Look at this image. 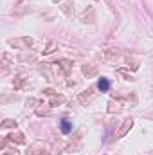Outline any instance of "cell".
I'll return each instance as SVG.
<instances>
[{
    "mask_svg": "<svg viewBox=\"0 0 153 155\" xmlns=\"http://www.w3.org/2000/svg\"><path fill=\"white\" fill-rule=\"evenodd\" d=\"M7 45L9 47H16V49H29L33 45V38L31 36H20V38H11L7 40Z\"/></svg>",
    "mask_w": 153,
    "mask_h": 155,
    "instance_id": "obj_1",
    "label": "cell"
},
{
    "mask_svg": "<svg viewBox=\"0 0 153 155\" xmlns=\"http://www.w3.org/2000/svg\"><path fill=\"white\" fill-rule=\"evenodd\" d=\"M132 126H133V119L132 117H128V119H124V123L121 124V128L117 130V134H115V137L117 139H121V137H124L130 130H132Z\"/></svg>",
    "mask_w": 153,
    "mask_h": 155,
    "instance_id": "obj_2",
    "label": "cell"
},
{
    "mask_svg": "<svg viewBox=\"0 0 153 155\" xmlns=\"http://www.w3.org/2000/svg\"><path fill=\"white\" fill-rule=\"evenodd\" d=\"M81 71H83V74H85L86 78H96L99 69H97L96 63H85V65L81 67Z\"/></svg>",
    "mask_w": 153,
    "mask_h": 155,
    "instance_id": "obj_3",
    "label": "cell"
},
{
    "mask_svg": "<svg viewBox=\"0 0 153 155\" xmlns=\"http://www.w3.org/2000/svg\"><path fill=\"white\" fill-rule=\"evenodd\" d=\"M7 139L11 141V143H15V144H25V135L22 134V132H13V134H9L7 135Z\"/></svg>",
    "mask_w": 153,
    "mask_h": 155,
    "instance_id": "obj_4",
    "label": "cell"
},
{
    "mask_svg": "<svg viewBox=\"0 0 153 155\" xmlns=\"http://www.w3.org/2000/svg\"><path fill=\"white\" fill-rule=\"evenodd\" d=\"M60 9H61L69 18H72V16H74V2H61Z\"/></svg>",
    "mask_w": 153,
    "mask_h": 155,
    "instance_id": "obj_5",
    "label": "cell"
},
{
    "mask_svg": "<svg viewBox=\"0 0 153 155\" xmlns=\"http://www.w3.org/2000/svg\"><path fill=\"white\" fill-rule=\"evenodd\" d=\"M81 20H83L85 24H92V22L96 20V13H94V7H88V9H86V11L83 13Z\"/></svg>",
    "mask_w": 153,
    "mask_h": 155,
    "instance_id": "obj_6",
    "label": "cell"
},
{
    "mask_svg": "<svg viewBox=\"0 0 153 155\" xmlns=\"http://www.w3.org/2000/svg\"><path fill=\"white\" fill-rule=\"evenodd\" d=\"M119 58H121V54H119L117 49H108V51H106V60H108L110 63H115Z\"/></svg>",
    "mask_w": 153,
    "mask_h": 155,
    "instance_id": "obj_7",
    "label": "cell"
},
{
    "mask_svg": "<svg viewBox=\"0 0 153 155\" xmlns=\"http://www.w3.org/2000/svg\"><path fill=\"white\" fill-rule=\"evenodd\" d=\"M56 63H58V61H56ZM58 67L63 71V74H69L70 69H72V61H69V60H61V61L58 63Z\"/></svg>",
    "mask_w": 153,
    "mask_h": 155,
    "instance_id": "obj_8",
    "label": "cell"
},
{
    "mask_svg": "<svg viewBox=\"0 0 153 155\" xmlns=\"http://www.w3.org/2000/svg\"><path fill=\"white\" fill-rule=\"evenodd\" d=\"M65 103V97L63 96H58V94H54V96H50V107H58V105H63Z\"/></svg>",
    "mask_w": 153,
    "mask_h": 155,
    "instance_id": "obj_9",
    "label": "cell"
},
{
    "mask_svg": "<svg viewBox=\"0 0 153 155\" xmlns=\"http://www.w3.org/2000/svg\"><path fill=\"white\" fill-rule=\"evenodd\" d=\"M97 88H99L101 92H108V88H110V81H108L106 78H101L99 83H97Z\"/></svg>",
    "mask_w": 153,
    "mask_h": 155,
    "instance_id": "obj_10",
    "label": "cell"
},
{
    "mask_svg": "<svg viewBox=\"0 0 153 155\" xmlns=\"http://www.w3.org/2000/svg\"><path fill=\"white\" fill-rule=\"evenodd\" d=\"M56 49H58V43H56V41H49V43H47V47L43 49V56H47V54H52Z\"/></svg>",
    "mask_w": 153,
    "mask_h": 155,
    "instance_id": "obj_11",
    "label": "cell"
},
{
    "mask_svg": "<svg viewBox=\"0 0 153 155\" xmlns=\"http://www.w3.org/2000/svg\"><path fill=\"white\" fill-rule=\"evenodd\" d=\"M27 85V78H24V76H20V78H15V88L16 90H20V88H24Z\"/></svg>",
    "mask_w": 153,
    "mask_h": 155,
    "instance_id": "obj_12",
    "label": "cell"
},
{
    "mask_svg": "<svg viewBox=\"0 0 153 155\" xmlns=\"http://www.w3.org/2000/svg\"><path fill=\"white\" fill-rule=\"evenodd\" d=\"M119 110H121V105H119L117 101H114V99H112V101L108 103V114H117Z\"/></svg>",
    "mask_w": 153,
    "mask_h": 155,
    "instance_id": "obj_13",
    "label": "cell"
},
{
    "mask_svg": "<svg viewBox=\"0 0 153 155\" xmlns=\"http://www.w3.org/2000/svg\"><path fill=\"white\" fill-rule=\"evenodd\" d=\"M27 155H49V152H47V150H45V148H36V146H34V148H31V152H29V150H27Z\"/></svg>",
    "mask_w": 153,
    "mask_h": 155,
    "instance_id": "obj_14",
    "label": "cell"
},
{
    "mask_svg": "<svg viewBox=\"0 0 153 155\" xmlns=\"http://www.w3.org/2000/svg\"><path fill=\"white\" fill-rule=\"evenodd\" d=\"M0 128H2V130H5V128H16V121H13V119H5V121L0 124Z\"/></svg>",
    "mask_w": 153,
    "mask_h": 155,
    "instance_id": "obj_15",
    "label": "cell"
},
{
    "mask_svg": "<svg viewBox=\"0 0 153 155\" xmlns=\"http://www.w3.org/2000/svg\"><path fill=\"white\" fill-rule=\"evenodd\" d=\"M70 130H72V124H70L67 119H65V121H61V132H63V134H69Z\"/></svg>",
    "mask_w": 153,
    "mask_h": 155,
    "instance_id": "obj_16",
    "label": "cell"
},
{
    "mask_svg": "<svg viewBox=\"0 0 153 155\" xmlns=\"http://www.w3.org/2000/svg\"><path fill=\"white\" fill-rule=\"evenodd\" d=\"M117 72H119V74H122L124 79H135V78L132 76V72H128V71H124V69H117Z\"/></svg>",
    "mask_w": 153,
    "mask_h": 155,
    "instance_id": "obj_17",
    "label": "cell"
},
{
    "mask_svg": "<svg viewBox=\"0 0 153 155\" xmlns=\"http://www.w3.org/2000/svg\"><path fill=\"white\" fill-rule=\"evenodd\" d=\"M90 97H92V90H86V94H81V96H79V101L85 103V101H88Z\"/></svg>",
    "mask_w": 153,
    "mask_h": 155,
    "instance_id": "obj_18",
    "label": "cell"
},
{
    "mask_svg": "<svg viewBox=\"0 0 153 155\" xmlns=\"http://www.w3.org/2000/svg\"><path fill=\"white\" fill-rule=\"evenodd\" d=\"M9 61H11V56H9L7 52H4V54H2V65H4V67H7V65H9Z\"/></svg>",
    "mask_w": 153,
    "mask_h": 155,
    "instance_id": "obj_19",
    "label": "cell"
},
{
    "mask_svg": "<svg viewBox=\"0 0 153 155\" xmlns=\"http://www.w3.org/2000/svg\"><path fill=\"white\" fill-rule=\"evenodd\" d=\"M50 108H36V116H49Z\"/></svg>",
    "mask_w": 153,
    "mask_h": 155,
    "instance_id": "obj_20",
    "label": "cell"
},
{
    "mask_svg": "<svg viewBox=\"0 0 153 155\" xmlns=\"http://www.w3.org/2000/svg\"><path fill=\"white\" fill-rule=\"evenodd\" d=\"M43 94H45V96H54L56 92H54L52 88H45V90H43Z\"/></svg>",
    "mask_w": 153,
    "mask_h": 155,
    "instance_id": "obj_21",
    "label": "cell"
},
{
    "mask_svg": "<svg viewBox=\"0 0 153 155\" xmlns=\"http://www.w3.org/2000/svg\"><path fill=\"white\" fill-rule=\"evenodd\" d=\"M29 105H36V99H34V97H29V99H27V107H29Z\"/></svg>",
    "mask_w": 153,
    "mask_h": 155,
    "instance_id": "obj_22",
    "label": "cell"
},
{
    "mask_svg": "<svg viewBox=\"0 0 153 155\" xmlns=\"http://www.w3.org/2000/svg\"><path fill=\"white\" fill-rule=\"evenodd\" d=\"M15 2H16V4H22V2H24V0H15Z\"/></svg>",
    "mask_w": 153,
    "mask_h": 155,
    "instance_id": "obj_23",
    "label": "cell"
},
{
    "mask_svg": "<svg viewBox=\"0 0 153 155\" xmlns=\"http://www.w3.org/2000/svg\"><path fill=\"white\" fill-rule=\"evenodd\" d=\"M52 2H58V0H52Z\"/></svg>",
    "mask_w": 153,
    "mask_h": 155,
    "instance_id": "obj_24",
    "label": "cell"
}]
</instances>
